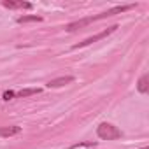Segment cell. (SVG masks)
Listing matches in <instances>:
<instances>
[{
    "instance_id": "6da1fadb",
    "label": "cell",
    "mask_w": 149,
    "mask_h": 149,
    "mask_svg": "<svg viewBox=\"0 0 149 149\" xmlns=\"http://www.w3.org/2000/svg\"><path fill=\"white\" fill-rule=\"evenodd\" d=\"M133 7H135V4H128V6H116V7H112V9L105 11V13L97 14V16H90V18H84V19H79V21L68 23V25L65 26V30H67V32H77V30H81V28L88 26V25H90V23H93V21H98V19H104V18H111V16H114V14H121V13L130 11V9H133Z\"/></svg>"
},
{
    "instance_id": "7a4b0ae2",
    "label": "cell",
    "mask_w": 149,
    "mask_h": 149,
    "mask_svg": "<svg viewBox=\"0 0 149 149\" xmlns=\"http://www.w3.org/2000/svg\"><path fill=\"white\" fill-rule=\"evenodd\" d=\"M97 135L102 139V140H114V139H119L123 133L118 126L111 125V123H102L98 128H97Z\"/></svg>"
},
{
    "instance_id": "3957f363",
    "label": "cell",
    "mask_w": 149,
    "mask_h": 149,
    "mask_svg": "<svg viewBox=\"0 0 149 149\" xmlns=\"http://www.w3.org/2000/svg\"><path fill=\"white\" fill-rule=\"evenodd\" d=\"M118 28H119L118 25H112V26H109V28L102 30L100 33H97V35H91V37H88V39H84V40H83V42H79V44H74V46H72V49H81V47L91 46L93 42H97V40H102V39L109 37V35H111V33H114V32H116Z\"/></svg>"
},
{
    "instance_id": "277c9868",
    "label": "cell",
    "mask_w": 149,
    "mask_h": 149,
    "mask_svg": "<svg viewBox=\"0 0 149 149\" xmlns=\"http://www.w3.org/2000/svg\"><path fill=\"white\" fill-rule=\"evenodd\" d=\"M2 6L4 7H7V9H32V4L30 2H23V0H4L2 2Z\"/></svg>"
},
{
    "instance_id": "5b68a950",
    "label": "cell",
    "mask_w": 149,
    "mask_h": 149,
    "mask_svg": "<svg viewBox=\"0 0 149 149\" xmlns=\"http://www.w3.org/2000/svg\"><path fill=\"white\" fill-rule=\"evenodd\" d=\"M72 81H74V77H72V76L56 77V79H51V81L47 83V88H61V86H65V84H70Z\"/></svg>"
},
{
    "instance_id": "8992f818",
    "label": "cell",
    "mask_w": 149,
    "mask_h": 149,
    "mask_svg": "<svg viewBox=\"0 0 149 149\" xmlns=\"http://www.w3.org/2000/svg\"><path fill=\"white\" fill-rule=\"evenodd\" d=\"M21 132L19 126L13 125V126H2L0 128V137H13V135H18Z\"/></svg>"
},
{
    "instance_id": "52a82bcc",
    "label": "cell",
    "mask_w": 149,
    "mask_h": 149,
    "mask_svg": "<svg viewBox=\"0 0 149 149\" xmlns=\"http://www.w3.org/2000/svg\"><path fill=\"white\" fill-rule=\"evenodd\" d=\"M137 90H139V93H147L149 91V76L147 74H144V76L139 79V84H137Z\"/></svg>"
},
{
    "instance_id": "ba28073f",
    "label": "cell",
    "mask_w": 149,
    "mask_h": 149,
    "mask_svg": "<svg viewBox=\"0 0 149 149\" xmlns=\"http://www.w3.org/2000/svg\"><path fill=\"white\" fill-rule=\"evenodd\" d=\"M37 93H40V88H25V90H19V91L16 93V97H19V98H26V97H30V95H37Z\"/></svg>"
},
{
    "instance_id": "9c48e42d",
    "label": "cell",
    "mask_w": 149,
    "mask_h": 149,
    "mask_svg": "<svg viewBox=\"0 0 149 149\" xmlns=\"http://www.w3.org/2000/svg\"><path fill=\"white\" fill-rule=\"evenodd\" d=\"M32 21H42V18L40 16H37V14H32V16H21V18H18V23H32Z\"/></svg>"
},
{
    "instance_id": "30bf717a",
    "label": "cell",
    "mask_w": 149,
    "mask_h": 149,
    "mask_svg": "<svg viewBox=\"0 0 149 149\" xmlns=\"http://www.w3.org/2000/svg\"><path fill=\"white\" fill-rule=\"evenodd\" d=\"M14 95H16V93H14V91H11V90H9V91H6V93H4V100H11V98H13V97H14Z\"/></svg>"
},
{
    "instance_id": "8fae6325",
    "label": "cell",
    "mask_w": 149,
    "mask_h": 149,
    "mask_svg": "<svg viewBox=\"0 0 149 149\" xmlns=\"http://www.w3.org/2000/svg\"><path fill=\"white\" fill-rule=\"evenodd\" d=\"M142 149H149V147H142Z\"/></svg>"
}]
</instances>
